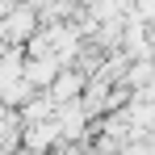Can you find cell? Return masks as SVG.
<instances>
[{
    "label": "cell",
    "mask_w": 155,
    "mask_h": 155,
    "mask_svg": "<svg viewBox=\"0 0 155 155\" xmlns=\"http://www.w3.org/2000/svg\"><path fill=\"white\" fill-rule=\"evenodd\" d=\"M0 29H4V42H13V46H21L29 38L38 34V4L34 0H13V8L0 17Z\"/></svg>",
    "instance_id": "cell-1"
},
{
    "label": "cell",
    "mask_w": 155,
    "mask_h": 155,
    "mask_svg": "<svg viewBox=\"0 0 155 155\" xmlns=\"http://www.w3.org/2000/svg\"><path fill=\"white\" fill-rule=\"evenodd\" d=\"M25 134H21V147L34 155H46L51 147H59L63 143V134H59V126H54V117L51 122H38V126H21Z\"/></svg>",
    "instance_id": "cell-2"
},
{
    "label": "cell",
    "mask_w": 155,
    "mask_h": 155,
    "mask_svg": "<svg viewBox=\"0 0 155 155\" xmlns=\"http://www.w3.org/2000/svg\"><path fill=\"white\" fill-rule=\"evenodd\" d=\"M84 88H88V76H84V71H59L46 97H51L54 105H71V101L84 97Z\"/></svg>",
    "instance_id": "cell-3"
},
{
    "label": "cell",
    "mask_w": 155,
    "mask_h": 155,
    "mask_svg": "<svg viewBox=\"0 0 155 155\" xmlns=\"http://www.w3.org/2000/svg\"><path fill=\"white\" fill-rule=\"evenodd\" d=\"M59 71H63V67H59L54 59H25V71H21V76H25L29 88H51Z\"/></svg>",
    "instance_id": "cell-4"
},
{
    "label": "cell",
    "mask_w": 155,
    "mask_h": 155,
    "mask_svg": "<svg viewBox=\"0 0 155 155\" xmlns=\"http://www.w3.org/2000/svg\"><path fill=\"white\" fill-rule=\"evenodd\" d=\"M25 71V63H21V51L17 46H8V51H0V92H8L17 80Z\"/></svg>",
    "instance_id": "cell-5"
},
{
    "label": "cell",
    "mask_w": 155,
    "mask_h": 155,
    "mask_svg": "<svg viewBox=\"0 0 155 155\" xmlns=\"http://www.w3.org/2000/svg\"><path fill=\"white\" fill-rule=\"evenodd\" d=\"M13 155H34V151H25V147H17V151H13Z\"/></svg>",
    "instance_id": "cell-6"
}]
</instances>
